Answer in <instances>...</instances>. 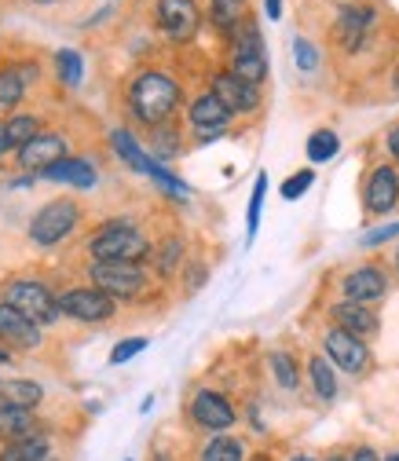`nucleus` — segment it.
Instances as JSON below:
<instances>
[{"label":"nucleus","instance_id":"obj_1","mask_svg":"<svg viewBox=\"0 0 399 461\" xmlns=\"http://www.w3.org/2000/svg\"><path fill=\"white\" fill-rule=\"evenodd\" d=\"M129 103H132V113L143 122V125H165L168 118H173V110L180 103V85L168 77V74H140L132 81V92H129Z\"/></svg>","mask_w":399,"mask_h":461},{"label":"nucleus","instance_id":"obj_2","mask_svg":"<svg viewBox=\"0 0 399 461\" xmlns=\"http://www.w3.org/2000/svg\"><path fill=\"white\" fill-rule=\"evenodd\" d=\"M147 249H150V242L140 235L132 223H106L99 235L88 242V253L95 260H132L136 264L140 257H147Z\"/></svg>","mask_w":399,"mask_h":461},{"label":"nucleus","instance_id":"obj_3","mask_svg":"<svg viewBox=\"0 0 399 461\" xmlns=\"http://www.w3.org/2000/svg\"><path fill=\"white\" fill-rule=\"evenodd\" d=\"M88 275L95 282V290H103L110 297H136L147 285L143 267L132 264V260H95L88 267Z\"/></svg>","mask_w":399,"mask_h":461},{"label":"nucleus","instance_id":"obj_4","mask_svg":"<svg viewBox=\"0 0 399 461\" xmlns=\"http://www.w3.org/2000/svg\"><path fill=\"white\" fill-rule=\"evenodd\" d=\"M110 140H113V150H118V158H122V161H129L136 172H143V176L158 180V184H161L168 194H177V198H187V194H191V187H187L184 180H177L168 168H161V165H158L150 154H143V150H140V143H136L129 132H122V129H118V132L110 136Z\"/></svg>","mask_w":399,"mask_h":461},{"label":"nucleus","instance_id":"obj_5","mask_svg":"<svg viewBox=\"0 0 399 461\" xmlns=\"http://www.w3.org/2000/svg\"><path fill=\"white\" fill-rule=\"evenodd\" d=\"M77 205L74 202H51V205H44L37 216H33V223H30V239L37 242V246H55V242H63L70 230L77 227Z\"/></svg>","mask_w":399,"mask_h":461},{"label":"nucleus","instance_id":"obj_6","mask_svg":"<svg viewBox=\"0 0 399 461\" xmlns=\"http://www.w3.org/2000/svg\"><path fill=\"white\" fill-rule=\"evenodd\" d=\"M8 304L15 312H23L26 319H33L37 326H48V322L59 319V301H55L48 294V285H41V282H12Z\"/></svg>","mask_w":399,"mask_h":461},{"label":"nucleus","instance_id":"obj_7","mask_svg":"<svg viewBox=\"0 0 399 461\" xmlns=\"http://www.w3.org/2000/svg\"><path fill=\"white\" fill-rule=\"evenodd\" d=\"M231 74H239L249 85H260L268 77V55H264V41L260 30L246 19L242 23V37L235 44V59H231Z\"/></svg>","mask_w":399,"mask_h":461},{"label":"nucleus","instance_id":"obj_8","mask_svg":"<svg viewBox=\"0 0 399 461\" xmlns=\"http://www.w3.org/2000/svg\"><path fill=\"white\" fill-rule=\"evenodd\" d=\"M59 312H67L77 322H106L113 315V297L88 285V290H67L59 297Z\"/></svg>","mask_w":399,"mask_h":461},{"label":"nucleus","instance_id":"obj_9","mask_svg":"<svg viewBox=\"0 0 399 461\" xmlns=\"http://www.w3.org/2000/svg\"><path fill=\"white\" fill-rule=\"evenodd\" d=\"M322 344H326V356L340 366V370H349V374H363L367 370V363H370V352H367V344H363V337H356V333H349V330H330L326 337H322Z\"/></svg>","mask_w":399,"mask_h":461},{"label":"nucleus","instance_id":"obj_10","mask_svg":"<svg viewBox=\"0 0 399 461\" xmlns=\"http://www.w3.org/2000/svg\"><path fill=\"white\" fill-rule=\"evenodd\" d=\"M158 23L173 41H191L202 26L195 0H158Z\"/></svg>","mask_w":399,"mask_h":461},{"label":"nucleus","instance_id":"obj_11","mask_svg":"<svg viewBox=\"0 0 399 461\" xmlns=\"http://www.w3.org/2000/svg\"><path fill=\"white\" fill-rule=\"evenodd\" d=\"M213 95L227 106V113H253V110L260 106L257 85L242 81L239 74H216V77H213Z\"/></svg>","mask_w":399,"mask_h":461},{"label":"nucleus","instance_id":"obj_12","mask_svg":"<svg viewBox=\"0 0 399 461\" xmlns=\"http://www.w3.org/2000/svg\"><path fill=\"white\" fill-rule=\"evenodd\" d=\"M191 418L202 425V429H209V432H223V429H231L235 425V407L227 402L220 392H198L195 395V402H191Z\"/></svg>","mask_w":399,"mask_h":461},{"label":"nucleus","instance_id":"obj_13","mask_svg":"<svg viewBox=\"0 0 399 461\" xmlns=\"http://www.w3.org/2000/svg\"><path fill=\"white\" fill-rule=\"evenodd\" d=\"M63 158H67V140H63V136H51V132H37L26 147H19L23 168H41V172H48L51 165H59Z\"/></svg>","mask_w":399,"mask_h":461},{"label":"nucleus","instance_id":"obj_14","mask_svg":"<svg viewBox=\"0 0 399 461\" xmlns=\"http://www.w3.org/2000/svg\"><path fill=\"white\" fill-rule=\"evenodd\" d=\"M0 340L15 344V348H37L41 344V326L15 312L12 304H0Z\"/></svg>","mask_w":399,"mask_h":461},{"label":"nucleus","instance_id":"obj_15","mask_svg":"<svg viewBox=\"0 0 399 461\" xmlns=\"http://www.w3.org/2000/svg\"><path fill=\"white\" fill-rule=\"evenodd\" d=\"M395 202H399V176H395V168L392 165H377L370 184H367V209L385 216Z\"/></svg>","mask_w":399,"mask_h":461},{"label":"nucleus","instance_id":"obj_16","mask_svg":"<svg viewBox=\"0 0 399 461\" xmlns=\"http://www.w3.org/2000/svg\"><path fill=\"white\" fill-rule=\"evenodd\" d=\"M385 290H388V278L377 267H359V271H352L345 278V297L352 304H370V301L385 297Z\"/></svg>","mask_w":399,"mask_h":461},{"label":"nucleus","instance_id":"obj_17","mask_svg":"<svg viewBox=\"0 0 399 461\" xmlns=\"http://www.w3.org/2000/svg\"><path fill=\"white\" fill-rule=\"evenodd\" d=\"M44 180H55V184H74V187H95V168L81 158H63L59 165H51L44 172Z\"/></svg>","mask_w":399,"mask_h":461},{"label":"nucleus","instance_id":"obj_18","mask_svg":"<svg viewBox=\"0 0 399 461\" xmlns=\"http://www.w3.org/2000/svg\"><path fill=\"white\" fill-rule=\"evenodd\" d=\"M333 319H337V326L340 330H349V333H356V337H370V333H377V315L374 312H367L363 304H337L333 308Z\"/></svg>","mask_w":399,"mask_h":461},{"label":"nucleus","instance_id":"obj_19","mask_svg":"<svg viewBox=\"0 0 399 461\" xmlns=\"http://www.w3.org/2000/svg\"><path fill=\"white\" fill-rule=\"evenodd\" d=\"M227 106L213 95V92H205V95H198L195 99V106H191V122H195V129H227Z\"/></svg>","mask_w":399,"mask_h":461},{"label":"nucleus","instance_id":"obj_20","mask_svg":"<svg viewBox=\"0 0 399 461\" xmlns=\"http://www.w3.org/2000/svg\"><path fill=\"white\" fill-rule=\"evenodd\" d=\"M374 23V12L370 8H345L337 19V33H340V44L345 48H356L367 33V26Z\"/></svg>","mask_w":399,"mask_h":461},{"label":"nucleus","instance_id":"obj_21","mask_svg":"<svg viewBox=\"0 0 399 461\" xmlns=\"http://www.w3.org/2000/svg\"><path fill=\"white\" fill-rule=\"evenodd\" d=\"M37 402H41V384H33V381H5L0 384V407L33 411Z\"/></svg>","mask_w":399,"mask_h":461},{"label":"nucleus","instance_id":"obj_22","mask_svg":"<svg viewBox=\"0 0 399 461\" xmlns=\"http://www.w3.org/2000/svg\"><path fill=\"white\" fill-rule=\"evenodd\" d=\"M41 457H48V439L33 436V432L12 439L5 450H0V461H41Z\"/></svg>","mask_w":399,"mask_h":461},{"label":"nucleus","instance_id":"obj_23","mask_svg":"<svg viewBox=\"0 0 399 461\" xmlns=\"http://www.w3.org/2000/svg\"><path fill=\"white\" fill-rule=\"evenodd\" d=\"M33 136H37V122L33 118H26V113L8 118L5 125H0V154L12 150V147H26Z\"/></svg>","mask_w":399,"mask_h":461},{"label":"nucleus","instance_id":"obj_24","mask_svg":"<svg viewBox=\"0 0 399 461\" xmlns=\"http://www.w3.org/2000/svg\"><path fill=\"white\" fill-rule=\"evenodd\" d=\"M33 432V414L19 407H0V439H19Z\"/></svg>","mask_w":399,"mask_h":461},{"label":"nucleus","instance_id":"obj_25","mask_svg":"<svg viewBox=\"0 0 399 461\" xmlns=\"http://www.w3.org/2000/svg\"><path fill=\"white\" fill-rule=\"evenodd\" d=\"M213 23L220 30H235L246 23V0H213Z\"/></svg>","mask_w":399,"mask_h":461},{"label":"nucleus","instance_id":"obj_26","mask_svg":"<svg viewBox=\"0 0 399 461\" xmlns=\"http://www.w3.org/2000/svg\"><path fill=\"white\" fill-rule=\"evenodd\" d=\"M308 370H312V384H315V392H319V399H333L337 395V377H333V366L322 359V356H315L312 363H308Z\"/></svg>","mask_w":399,"mask_h":461},{"label":"nucleus","instance_id":"obj_27","mask_svg":"<svg viewBox=\"0 0 399 461\" xmlns=\"http://www.w3.org/2000/svg\"><path fill=\"white\" fill-rule=\"evenodd\" d=\"M55 67H59L63 85H70V88H77V85H81V77H85V63H81V55H77L74 48L55 51Z\"/></svg>","mask_w":399,"mask_h":461},{"label":"nucleus","instance_id":"obj_28","mask_svg":"<svg viewBox=\"0 0 399 461\" xmlns=\"http://www.w3.org/2000/svg\"><path fill=\"white\" fill-rule=\"evenodd\" d=\"M202 461H242V443L239 439H227V436H216L202 450Z\"/></svg>","mask_w":399,"mask_h":461},{"label":"nucleus","instance_id":"obj_29","mask_svg":"<svg viewBox=\"0 0 399 461\" xmlns=\"http://www.w3.org/2000/svg\"><path fill=\"white\" fill-rule=\"evenodd\" d=\"M264 194H268V176L260 172L257 184H253V194H249V216H246V235L249 242L257 239V227H260V209H264Z\"/></svg>","mask_w":399,"mask_h":461},{"label":"nucleus","instance_id":"obj_30","mask_svg":"<svg viewBox=\"0 0 399 461\" xmlns=\"http://www.w3.org/2000/svg\"><path fill=\"white\" fill-rule=\"evenodd\" d=\"M337 147H340V140H337V132H330V129H319L312 140H308V158L319 165V161H330L333 154H337Z\"/></svg>","mask_w":399,"mask_h":461},{"label":"nucleus","instance_id":"obj_31","mask_svg":"<svg viewBox=\"0 0 399 461\" xmlns=\"http://www.w3.org/2000/svg\"><path fill=\"white\" fill-rule=\"evenodd\" d=\"M271 370H275V381H278L282 388H297V363H294V356L275 352V356H271Z\"/></svg>","mask_w":399,"mask_h":461},{"label":"nucleus","instance_id":"obj_32","mask_svg":"<svg viewBox=\"0 0 399 461\" xmlns=\"http://www.w3.org/2000/svg\"><path fill=\"white\" fill-rule=\"evenodd\" d=\"M19 99H23V77H19V70L0 74V110H12Z\"/></svg>","mask_w":399,"mask_h":461},{"label":"nucleus","instance_id":"obj_33","mask_svg":"<svg viewBox=\"0 0 399 461\" xmlns=\"http://www.w3.org/2000/svg\"><path fill=\"white\" fill-rule=\"evenodd\" d=\"M312 184H315V172H312V168H301V172H294L286 184H282V198H286V202H297Z\"/></svg>","mask_w":399,"mask_h":461},{"label":"nucleus","instance_id":"obj_34","mask_svg":"<svg viewBox=\"0 0 399 461\" xmlns=\"http://www.w3.org/2000/svg\"><path fill=\"white\" fill-rule=\"evenodd\" d=\"M143 348H147V337H129V340H122L118 348L110 352V363H113V366H122V363H129L132 356H140Z\"/></svg>","mask_w":399,"mask_h":461},{"label":"nucleus","instance_id":"obj_35","mask_svg":"<svg viewBox=\"0 0 399 461\" xmlns=\"http://www.w3.org/2000/svg\"><path fill=\"white\" fill-rule=\"evenodd\" d=\"M294 59H297V67H301V70H315V67H319V51H315V44H312V41L297 37V41H294Z\"/></svg>","mask_w":399,"mask_h":461},{"label":"nucleus","instance_id":"obj_36","mask_svg":"<svg viewBox=\"0 0 399 461\" xmlns=\"http://www.w3.org/2000/svg\"><path fill=\"white\" fill-rule=\"evenodd\" d=\"M395 235H399V223L374 230V235H367V239H363V246H381V242H388V239H395Z\"/></svg>","mask_w":399,"mask_h":461},{"label":"nucleus","instance_id":"obj_37","mask_svg":"<svg viewBox=\"0 0 399 461\" xmlns=\"http://www.w3.org/2000/svg\"><path fill=\"white\" fill-rule=\"evenodd\" d=\"M177 257H180V242H165L161 246V271H173Z\"/></svg>","mask_w":399,"mask_h":461},{"label":"nucleus","instance_id":"obj_38","mask_svg":"<svg viewBox=\"0 0 399 461\" xmlns=\"http://www.w3.org/2000/svg\"><path fill=\"white\" fill-rule=\"evenodd\" d=\"M349 461H381V457H377V454H374L370 447H359V450H356V454H352Z\"/></svg>","mask_w":399,"mask_h":461},{"label":"nucleus","instance_id":"obj_39","mask_svg":"<svg viewBox=\"0 0 399 461\" xmlns=\"http://www.w3.org/2000/svg\"><path fill=\"white\" fill-rule=\"evenodd\" d=\"M388 150H392V158L399 161V125H395V129L388 132Z\"/></svg>","mask_w":399,"mask_h":461},{"label":"nucleus","instance_id":"obj_40","mask_svg":"<svg viewBox=\"0 0 399 461\" xmlns=\"http://www.w3.org/2000/svg\"><path fill=\"white\" fill-rule=\"evenodd\" d=\"M264 8H268V19H278L282 15V0H264Z\"/></svg>","mask_w":399,"mask_h":461},{"label":"nucleus","instance_id":"obj_41","mask_svg":"<svg viewBox=\"0 0 399 461\" xmlns=\"http://www.w3.org/2000/svg\"><path fill=\"white\" fill-rule=\"evenodd\" d=\"M223 136V129H198V140L202 143H209V140H220Z\"/></svg>","mask_w":399,"mask_h":461},{"label":"nucleus","instance_id":"obj_42","mask_svg":"<svg viewBox=\"0 0 399 461\" xmlns=\"http://www.w3.org/2000/svg\"><path fill=\"white\" fill-rule=\"evenodd\" d=\"M0 363H8V352L5 348H0Z\"/></svg>","mask_w":399,"mask_h":461},{"label":"nucleus","instance_id":"obj_43","mask_svg":"<svg viewBox=\"0 0 399 461\" xmlns=\"http://www.w3.org/2000/svg\"><path fill=\"white\" fill-rule=\"evenodd\" d=\"M330 461H349V457H330Z\"/></svg>","mask_w":399,"mask_h":461},{"label":"nucleus","instance_id":"obj_44","mask_svg":"<svg viewBox=\"0 0 399 461\" xmlns=\"http://www.w3.org/2000/svg\"><path fill=\"white\" fill-rule=\"evenodd\" d=\"M41 461H55V457H51V454H48V457H41Z\"/></svg>","mask_w":399,"mask_h":461},{"label":"nucleus","instance_id":"obj_45","mask_svg":"<svg viewBox=\"0 0 399 461\" xmlns=\"http://www.w3.org/2000/svg\"><path fill=\"white\" fill-rule=\"evenodd\" d=\"M388 461H399V454H392V457H388Z\"/></svg>","mask_w":399,"mask_h":461},{"label":"nucleus","instance_id":"obj_46","mask_svg":"<svg viewBox=\"0 0 399 461\" xmlns=\"http://www.w3.org/2000/svg\"><path fill=\"white\" fill-rule=\"evenodd\" d=\"M294 461H312V457H294Z\"/></svg>","mask_w":399,"mask_h":461},{"label":"nucleus","instance_id":"obj_47","mask_svg":"<svg viewBox=\"0 0 399 461\" xmlns=\"http://www.w3.org/2000/svg\"><path fill=\"white\" fill-rule=\"evenodd\" d=\"M37 5H51V0H37Z\"/></svg>","mask_w":399,"mask_h":461},{"label":"nucleus","instance_id":"obj_48","mask_svg":"<svg viewBox=\"0 0 399 461\" xmlns=\"http://www.w3.org/2000/svg\"><path fill=\"white\" fill-rule=\"evenodd\" d=\"M154 461H168V457H154Z\"/></svg>","mask_w":399,"mask_h":461},{"label":"nucleus","instance_id":"obj_49","mask_svg":"<svg viewBox=\"0 0 399 461\" xmlns=\"http://www.w3.org/2000/svg\"><path fill=\"white\" fill-rule=\"evenodd\" d=\"M395 264H399V253H395Z\"/></svg>","mask_w":399,"mask_h":461}]
</instances>
